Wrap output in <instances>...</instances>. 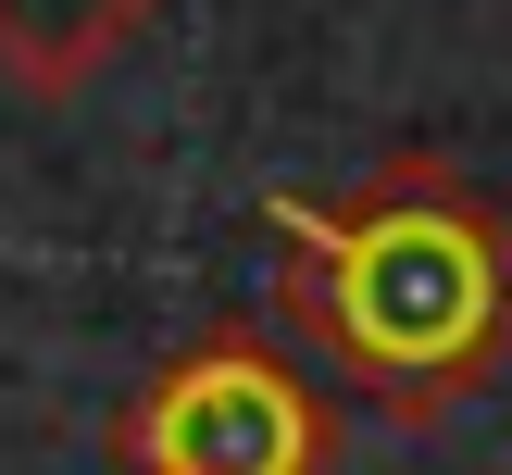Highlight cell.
<instances>
[{"label":"cell","mask_w":512,"mask_h":475,"mask_svg":"<svg viewBox=\"0 0 512 475\" xmlns=\"http://www.w3.org/2000/svg\"><path fill=\"white\" fill-rule=\"evenodd\" d=\"M275 325L388 425H450L512 363V213L438 150L350 188H275Z\"/></svg>","instance_id":"6da1fadb"},{"label":"cell","mask_w":512,"mask_h":475,"mask_svg":"<svg viewBox=\"0 0 512 475\" xmlns=\"http://www.w3.org/2000/svg\"><path fill=\"white\" fill-rule=\"evenodd\" d=\"M163 0H0V75L25 100H75Z\"/></svg>","instance_id":"3957f363"},{"label":"cell","mask_w":512,"mask_h":475,"mask_svg":"<svg viewBox=\"0 0 512 475\" xmlns=\"http://www.w3.org/2000/svg\"><path fill=\"white\" fill-rule=\"evenodd\" d=\"M113 463L125 475H325L338 463V400L263 325H200L113 413Z\"/></svg>","instance_id":"7a4b0ae2"}]
</instances>
